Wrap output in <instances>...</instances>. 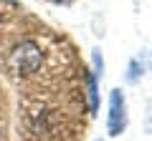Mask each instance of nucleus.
Returning <instances> with one entry per match:
<instances>
[{
    "label": "nucleus",
    "mask_w": 152,
    "mask_h": 141,
    "mask_svg": "<svg viewBox=\"0 0 152 141\" xmlns=\"http://www.w3.org/2000/svg\"><path fill=\"white\" fill-rule=\"evenodd\" d=\"M127 129V101L122 88H112L109 91V114H107V134L119 136Z\"/></svg>",
    "instance_id": "nucleus-1"
},
{
    "label": "nucleus",
    "mask_w": 152,
    "mask_h": 141,
    "mask_svg": "<svg viewBox=\"0 0 152 141\" xmlns=\"http://www.w3.org/2000/svg\"><path fill=\"white\" fill-rule=\"evenodd\" d=\"M137 73H140V70H137V60H132V63H129V73H127V78H129V81H137Z\"/></svg>",
    "instance_id": "nucleus-2"
},
{
    "label": "nucleus",
    "mask_w": 152,
    "mask_h": 141,
    "mask_svg": "<svg viewBox=\"0 0 152 141\" xmlns=\"http://www.w3.org/2000/svg\"><path fill=\"white\" fill-rule=\"evenodd\" d=\"M0 25H3V10H0Z\"/></svg>",
    "instance_id": "nucleus-3"
},
{
    "label": "nucleus",
    "mask_w": 152,
    "mask_h": 141,
    "mask_svg": "<svg viewBox=\"0 0 152 141\" xmlns=\"http://www.w3.org/2000/svg\"><path fill=\"white\" fill-rule=\"evenodd\" d=\"M8 3H18V0H8Z\"/></svg>",
    "instance_id": "nucleus-4"
}]
</instances>
